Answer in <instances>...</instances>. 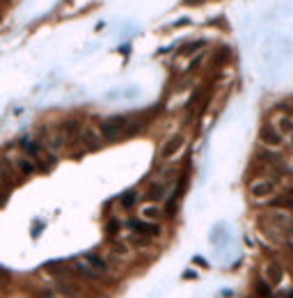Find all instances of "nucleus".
<instances>
[{
	"label": "nucleus",
	"instance_id": "f257e3e1",
	"mask_svg": "<svg viewBox=\"0 0 293 298\" xmlns=\"http://www.w3.org/2000/svg\"><path fill=\"white\" fill-rule=\"evenodd\" d=\"M126 126H129V119L126 117H110V119H103L99 126V133L101 138L105 140H120L122 135L126 133Z\"/></svg>",
	"mask_w": 293,
	"mask_h": 298
},
{
	"label": "nucleus",
	"instance_id": "f03ea898",
	"mask_svg": "<svg viewBox=\"0 0 293 298\" xmlns=\"http://www.w3.org/2000/svg\"><path fill=\"white\" fill-rule=\"evenodd\" d=\"M126 225H129L135 234H140L142 238H154V236H158V234H160L158 225H156V223H147V220H142V218H131V220H126Z\"/></svg>",
	"mask_w": 293,
	"mask_h": 298
},
{
	"label": "nucleus",
	"instance_id": "7ed1b4c3",
	"mask_svg": "<svg viewBox=\"0 0 293 298\" xmlns=\"http://www.w3.org/2000/svg\"><path fill=\"white\" fill-rule=\"evenodd\" d=\"M259 140H261V144H266V147H282L284 144V138L282 133H279L277 129H275L273 124H263L261 129H259Z\"/></svg>",
	"mask_w": 293,
	"mask_h": 298
},
{
	"label": "nucleus",
	"instance_id": "20e7f679",
	"mask_svg": "<svg viewBox=\"0 0 293 298\" xmlns=\"http://www.w3.org/2000/svg\"><path fill=\"white\" fill-rule=\"evenodd\" d=\"M78 138H80V142L85 144V149H99L101 147V133H99V129H94V126H83L80 129V133H78Z\"/></svg>",
	"mask_w": 293,
	"mask_h": 298
},
{
	"label": "nucleus",
	"instance_id": "39448f33",
	"mask_svg": "<svg viewBox=\"0 0 293 298\" xmlns=\"http://www.w3.org/2000/svg\"><path fill=\"white\" fill-rule=\"evenodd\" d=\"M184 144H186V138L181 133H177V135H172V138L167 140V142L160 147V159H172V156H177L184 149Z\"/></svg>",
	"mask_w": 293,
	"mask_h": 298
},
{
	"label": "nucleus",
	"instance_id": "423d86ee",
	"mask_svg": "<svg viewBox=\"0 0 293 298\" xmlns=\"http://www.w3.org/2000/svg\"><path fill=\"white\" fill-rule=\"evenodd\" d=\"M263 280H266L270 287H277V284L284 280L282 264H277V262H268V264H266V266H263Z\"/></svg>",
	"mask_w": 293,
	"mask_h": 298
},
{
	"label": "nucleus",
	"instance_id": "0eeeda50",
	"mask_svg": "<svg viewBox=\"0 0 293 298\" xmlns=\"http://www.w3.org/2000/svg\"><path fill=\"white\" fill-rule=\"evenodd\" d=\"M275 193V181L270 179H261V181H254L250 184V195L257 200H263V197H270Z\"/></svg>",
	"mask_w": 293,
	"mask_h": 298
},
{
	"label": "nucleus",
	"instance_id": "6e6552de",
	"mask_svg": "<svg viewBox=\"0 0 293 298\" xmlns=\"http://www.w3.org/2000/svg\"><path fill=\"white\" fill-rule=\"evenodd\" d=\"M165 193H167V184H163V181H154V184L147 188L144 197L149 200V202H160V200L165 197Z\"/></svg>",
	"mask_w": 293,
	"mask_h": 298
},
{
	"label": "nucleus",
	"instance_id": "1a4fd4ad",
	"mask_svg": "<svg viewBox=\"0 0 293 298\" xmlns=\"http://www.w3.org/2000/svg\"><path fill=\"white\" fill-rule=\"evenodd\" d=\"M270 207L273 209H291L293 211V190H286V193H282V195L270 197Z\"/></svg>",
	"mask_w": 293,
	"mask_h": 298
},
{
	"label": "nucleus",
	"instance_id": "9d476101",
	"mask_svg": "<svg viewBox=\"0 0 293 298\" xmlns=\"http://www.w3.org/2000/svg\"><path fill=\"white\" fill-rule=\"evenodd\" d=\"M55 291L62 293L65 298H78L80 296V287L74 282H57L55 284Z\"/></svg>",
	"mask_w": 293,
	"mask_h": 298
},
{
	"label": "nucleus",
	"instance_id": "9b49d317",
	"mask_svg": "<svg viewBox=\"0 0 293 298\" xmlns=\"http://www.w3.org/2000/svg\"><path fill=\"white\" fill-rule=\"evenodd\" d=\"M85 264L92 268V271H96V273H105L108 271V264L103 262V259L99 257V255H94V253H90V255H85Z\"/></svg>",
	"mask_w": 293,
	"mask_h": 298
},
{
	"label": "nucleus",
	"instance_id": "f8f14e48",
	"mask_svg": "<svg viewBox=\"0 0 293 298\" xmlns=\"http://www.w3.org/2000/svg\"><path fill=\"white\" fill-rule=\"evenodd\" d=\"M140 216H142V220H147V223H154V220H158L160 216H163V211H160L156 204H147V207H142Z\"/></svg>",
	"mask_w": 293,
	"mask_h": 298
},
{
	"label": "nucleus",
	"instance_id": "ddd939ff",
	"mask_svg": "<svg viewBox=\"0 0 293 298\" xmlns=\"http://www.w3.org/2000/svg\"><path fill=\"white\" fill-rule=\"evenodd\" d=\"M16 168H19V172L23 174V177H30V174L37 172V165L32 159H19L16 161Z\"/></svg>",
	"mask_w": 293,
	"mask_h": 298
},
{
	"label": "nucleus",
	"instance_id": "4468645a",
	"mask_svg": "<svg viewBox=\"0 0 293 298\" xmlns=\"http://www.w3.org/2000/svg\"><path fill=\"white\" fill-rule=\"evenodd\" d=\"M74 271H76L78 275H85L87 280H96V278H99V273H96V271H92V268L87 266L85 262H76V264H74Z\"/></svg>",
	"mask_w": 293,
	"mask_h": 298
},
{
	"label": "nucleus",
	"instance_id": "2eb2a0df",
	"mask_svg": "<svg viewBox=\"0 0 293 298\" xmlns=\"http://www.w3.org/2000/svg\"><path fill=\"white\" fill-rule=\"evenodd\" d=\"M254 291H257L261 298H273V287H270V284L266 282V280H263V278L254 282Z\"/></svg>",
	"mask_w": 293,
	"mask_h": 298
},
{
	"label": "nucleus",
	"instance_id": "dca6fc26",
	"mask_svg": "<svg viewBox=\"0 0 293 298\" xmlns=\"http://www.w3.org/2000/svg\"><path fill=\"white\" fill-rule=\"evenodd\" d=\"M277 131H279V133L291 135V133H293V119H291V117H286V115L277 117Z\"/></svg>",
	"mask_w": 293,
	"mask_h": 298
},
{
	"label": "nucleus",
	"instance_id": "f3484780",
	"mask_svg": "<svg viewBox=\"0 0 293 298\" xmlns=\"http://www.w3.org/2000/svg\"><path fill=\"white\" fill-rule=\"evenodd\" d=\"M46 142H48L50 152H57V149L65 144V135H62V133H55V135H50V138H46Z\"/></svg>",
	"mask_w": 293,
	"mask_h": 298
},
{
	"label": "nucleus",
	"instance_id": "a211bd4d",
	"mask_svg": "<svg viewBox=\"0 0 293 298\" xmlns=\"http://www.w3.org/2000/svg\"><path fill=\"white\" fill-rule=\"evenodd\" d=\"M135 197H138V193H135V190H129V193H124V195H122V200H120L122 207H124V209H131V207L135 204Z\"/></svg>",
	"mask_w": 293,
	"mask_h": 298
},
{
	"label": "nucleus",
	"instance_id": "6ab92c4d",
	"mask_svg": "<svg viewBox=\"0 0 293 298\" xmlns=\"http://www.w3.org/2000/svg\"><path fill=\"white\" fill-rule=\"evenodd\" d=\"M74 133H80V124L76 122V119H69V122L65 124V133L62 135L67 138V135H74Z\"/></svg>",
	"mask_w": 293,
	"mask_h": 298
},
{
	"label": "nucleus",
	"instance_id": "aec40b11",
	"mask_svg": "<svg viewBox=\"0 0 293 298\" xmlns=\"http://www.w3.org/2000/svg\"><path fill=\"white\" fill-rule=\"evenodd\" d=\"M206 46V41H202V39H197V41H193V44H188L184 51H181V55H190V53H195V51H199V48H204Z\"/></svg>",
	"mask_w": 293,
	"mask_h": 298
},
{
	"label": "nucleus",
	"instance_id": "412c9836",
	"mask_svg": "<svg viewBox=\"0 0 293 298\" xmlns=\"http://www.w3.org/2000/svg\"><path fill=\"white\" fill-rule=\"evenodd\" d=\"M44 271H48V273H62V271H65V264H60V262L46 264V266H44Z\"/></svg>",
	"mask_w": 293,
	"mask_h": 298
},
{
	"label": "nucleus",
	"instance_id": "4be33fe9",
	"mask_svg": "<svg viewBox=\"0 0 293 298\" xmlns=\"http://www.w3.org/2000/svg\"><path fill=\"white\" fill-rule=\"evenodd\" d=\"M117 232H120V220H110V223L105 225V234H108V236H114Z\"/></svg>",
	"mask_w": 293,
	"mask_h": 298
},
{
	"label": "nucleus",
	"instance_id": "5701e85b",
	"mask_svg": "<svg viewBox=\"0 0 293 298\" xmlns=\"http://www.w3.org/2000/svg\"><path fill=\"white\" fill-rule=\"evenodd\" d=\"M112 253L114 255H129V245H126V243H117V241H114V243H112Z\"/></svg>",
	"mask_w": 293,
	"mask_h": 298
},
{
	"label": "nucleus",
	"instance_id": "b1692460",
	"mask_svg": "<svg viewBox=\"0 0 293 298\" xmlns=\"http://www.w3.org/2000/svg\"><path fill=\"white\" fill-rule=\"evenodd\" d=\"M7 197H10V193H7V190H0V209L5 207V202H7Z\"/></svg>",
	"mask_w": 293,
	"mask_h": 298
},
{
	"label": "nucleus",
	"instance_id": "393cba45",
	"mask_svg": "<svg viewBox=\"0 0 293 298\" xmlns=\"http://www.w3.org/2000/svg\"><path fill=\"white\" fill-rule=\"evenodd\" d=\"M202 60H204V55H197V58H195V60H193V65H190V67H188V69H195V67H197V65H199V62H202Z\"/></svg>",
	"mask_w": 293,
	"mask_h": 298
},
{
	"label": "nucleus",
	"instance_id": "a878e982",
	"mask_svg": "<svg viewBox=\"0 0 293 298\" xmlns=\"http://www.w3.org/2000/svg\"><path fill=\"white\" fill-rule=\"evenodd\" d=\"M7 186H10V184H7V179L0 174V190H7Z\"/></svg>",
	"mask_w": 293,
	"mask_h": 298
},
{
	"label": "nucleus",
	"instance_id": "bb28decb",
	"mask_svg": "<svg viewBox=\"0 0 293 298\" xmlns=\"http://www.w3.org/2000/svg\"><path fill=\"white\" fill-rule=\"evenodd\" d=\"M184 278H186V280H195V271H186Z\"/></svg>",
	"mask_w": 293,
	"mask_h": 298
},
{
	"label": "nucleus",
	"instance_id": "cd10ccee",
	"mask_svg": "<svg viewBox=\"0 0 293 298\" xmlns=\"http://www.w3.org/2000/svg\"><path fill=\"white\" fill-rule=\"evenodd\" d=\"M195 264H202V266H204V268H206V266H209V264H206V262H204V259H202V257H195Z\"/></svg>",
	"mask_w": 293,
	"mask_h": 298
},
{
	"label": "nucleus",
	"instance_id": "c85d7f7f",
	"mask_svg": "<svg viewBox=\"0 0 293 298\" xmlns=\"http://www.w3.org/2000/svg\"><path fill=\"white\" fill-rule=\"evenodd\" d=\"M284 298H293V289H291V291H286V293H284Z\"/></svg>",
	"mask_w": 293,
	"mask_h": 298
},
{
	"label": "nucleus",
	"instance_id": "c756f323",
	"mask_svg": "<svg viewBox=\"0 0 293 298\" xmlns=\"http://www.w3.org/2000/svg\"><path fill=\"white\" fill-rule=\"evenodd\" d=\"M186 3H188V5H193V3H202V0H186Z\"/></svg>",
	"mask_w": 293,
	"mask_h": 298
},
{
	"label": "nucleus",
	"instance_id": "7c9ffc66",
	"mask_svg": "<svg viewBox=\"0 0 293 298\" xmlns=\"http://www.w3.org/2000/svg\"><path fill=\"white\" fill-rule=\"evenodd\" d=\"M291 140H293V133H291Z\"/></svg>",
	"mask_w": 293,
	"mask_h": 298
},
{
	"label": "nucleus",
	"instance_id": "2f4dec72",
	"mask_svg": "<svg viewBox=\"0 0 293 298\" xmlns=\"http://www.w3.org/2000/svg\"><path fill=\"white\" fill-rule=\"evenodd\" d=\"M291 234H293V227H291Z\"/></svg>",
	"mask_w": 293,
	"mask_h": 298
}]
</instances>
